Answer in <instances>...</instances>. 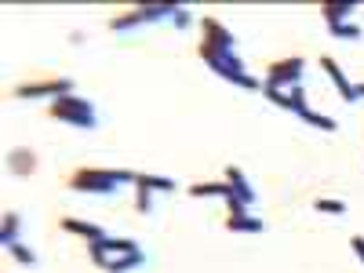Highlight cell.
Here are the masks:
<instances>
[{"mask_svg":"<svg viewBox=\"0 0 364 273\" xmlns=\"http://www.w3.org/2000/svg\"><path fill=\"white\" fill-rule=\"evenodd\" d=\"M299 117L306 120V124L321 128V132H336V128H339V124H336V120H331V117H324V113H314L310 106H306V109H299Z\"/></svg>","mask_w":364,"mask_h":273,"instance_id":"obj_17","label":"cell"},{"mask_svg":"<svg viewBox=\"0 0 364 273\" xmlns=\"http://www.w3.org/2000/svg\"><path fill=\"white\" fill-rule=\"evenodd\" d=\"M331 29V37H339V41H357L360 37V29L353 22H343V26H328Z\"/></svg>","mask_w":364,"mask_h":273,"instance_id":"obj_22","label":"cell"},{"mask_svg":"<svg viewBox=\"0 0 364 273\" xmlns=\"http://www.w3.org/2000/svg\"><path fill=\"white\" fill-rule=\"evenodd\" d=\"M48 117H51V120H63V124L87 128V132L99 124L95 106H91L87 99H80V95H63V99H55V102L48 106Z\"/></svg>","mask_w":364,"mask_h":273,"instance_id":"obj_2","label":"cell"},{"mask_svg":"<svg viewBox=\"0 0 364 273\" xmlns=\"http://www.w3.org/2000/svg\"><path fill=\"white\" fill-rule=\"evenodd\" d=\"M8 168L18 171V175H33L37 168V157H33V149H11V157H8Z\"/></svg>","mask_w":364,"mask_h":273,"instance_id":"obj_13","label":"cell"},{"mask_svg":"<svg viewBox=\"0 0 364 273\" xmlns=\"http://www.w3.org/2000/svg\"><path fill=\"white\" fill-rule=\"evenodd\" d=\"M142 248L139 252H132V255H117V259H109V266H106V273H128V269H135V266H142Z\"/></svg>","mask_w":364,"mask_h":273,"instance_id":"obj_16","label":"cell"},{"mask_svg":"<svg viewBox=\"0 0 364 273\" xmlns=\"http://www.w3.org/2000/svg\"><path fill=\"white\" fill-rule=\"evenodd\" d=\"M302 73H306V58H281V63H269L266 73V87H277V91H291L302 84Z\"/></svg>","mask_w":364,"mask_h":273,"instance_id":"obj_4","label":"cell"},{"mask_svg":"<svg viewBox=\"0 0 364 273\" xmlns=\"http://www.w3.org/2000/svg\"><path fill=\"white\" fill-rule=\"evenodd\" d=\"M262 95L273 102V106H281V109H291V99H288V91H277V87H262ZM295 113V109H291Z\"/></svg>","mask_w":364,"mask_h":273,"instance_id":"obj_21","label":"cell"},{"mask_svg":"<svg viewBox=\"0 0 364 273\" xmlns=\"http://www.w3.org/2000/svg\"><path fill=\"white\" fill-rule=\"evenodd\" d=\"M200 29H204V37H200V44H211V48H226V51H237V41H233V33L219 22V18H200Z\"/></svg>","mask_w":364,"mask_h":273,"instance_id":"obj_6","label":"cell"},{"mask_svg":"<svg viewBox=\"0 0 364 273\" xmlns=\"http://www.w3.org/2000/svg\"><path fill=\"white\" fill-rule=\"evenodd\" d=\"M353 8H357V4H350V0H328V4L321 8V15H324L328 26H343L346 15H353Z\"/></svg>","mask_w":364,"mask_h":273,"instance_id":"obj_11","label":"cell"},{"mask_svg":"<svg viewBox=\"0 0 364 273\" xmlns=\"http://www.w3.org/2000/svg\"><path fill=\"white\" fill-rule=\"evenodd\" d=\"M321 66H324V73H328L331 80H336V87L343 91V99H346V102H357V84H350V80H346V73L339 70V63H336V58H331V55H324V58H321Z\"/></svg>","mask_w":364,"mask_h":273,"instance_id":"obj_7","label":"cell"},{"mask_svg":"<svg viewBox=\"0 0 364 273\" xmlns=\"http://www.w3.org/2000/svg\"><path fill=\"white\" fill-rule=\"evenodd\" d=\"M18 226H22V219L15 215V211H8V215H4V237H0V240H4V248L18 240Z\"/></svg>","mask_w":364,"mask_h":273,"instance_id":"obj_19","label":"cell"},{"mask_svg":"<svg viewBox=\"0 0 364 273\" xmlns=\"http://www.w3.org/2000/svg\"><path fill=\"white\" fill-rule=\"evenodd\" d=\"M8 255H11L15 262H22V266H37V252H33V248H26L22 240H15V245H8Z\"/></svg>","mask_w":364,"mask_h":273,"instance_id":"obj_18","label":"cell"},{"mask_svg":"<svg viewBox=\"0 0 364 273\" xmlns=\"http://www.w3.org/2000/svg\"><path fill=\"white\" fill-rule=\"evenodd\" d=\"M120 182H135V171H120V168H77L66 186L73 193H99V197H109L117 193Z\"/></svg>","mask_w":364,"mask_h":273,"instance_id":"obj_1","label":"cell"},{"mask_svg":"<svg viewBox=\"0 0 364 273\" xmlns=\"http://www.w3.org/2000/svg\"><path fill=\"white\" fill-rule=\"evenodd\" d=\"M288 99H291V109H295V113H299V109H306V87H302V84L291 87V91H288Z\"/></svg>","mask_w":364,"mask_h":273,"instance_id":"obj_24","label":"cell"},{"mask_svg":"<svg viewBox=\"0 0 364 273\" xmlns=\"http://www.w3.org/2000/svg\"><path fill=\"white\" fill-rule=\"evenodd\" d=\"M102 255H109V259H117V255H132V252H139V245L132 237H102V240H91Z\"/></svg>","mask_w":364,"mask_h":273,"instance_id":"obj_9","label":"cell"},{"mask_svg":"<svg viewBox=\"0 0 364 273\" xmlns=\"http://www.w3.org/2000/svg\"><path fill=\"white\" fill-rule=\"evenodd\" d=\"M175 11H178V4H142V8H132V11H124V15H117L113 22H109V29H132V26H142V22H157V18H175Z\"/></svg>","mask_w":364,"mask_h":273,"instance_id":"obj_5","label":"cell"},{"mask_svg":"<svg viewBox=\"0 0 364 273\" xmlns=\"http://www.w3.org/2000/svg\"><path fill=\"white\" fill-rule=\"evenodd\" d=\"M171 22H175V26H178V29H186V26H190V11H186V8H178V11H175V18H171Z\"/></svg>","mask_w":364,"mask_h":273,"instance_id":"obj_25","label":"cell"},{"mask_svg":"<svg viewBox=\"0 0 364 273\" xmlns=\"http://www.w3.org/2000/svg\"><path fill=\"white\" fill-rule=\"evenodd\" d=\"M226 182H230V190H233V197H240V200H245L248 208L255 204V190H252V182H248V175L240 171L237 164H230V168H226Z\"/></svg>","mask_w":364,"mask_h":273,"instance_id":"obj_8","label":"cell"},{"mask_svg":"<svg viewBox=\"0 0 364 273\" xmlns=\"http://www.w3.org/2000/svg\"><path fill=\"white\" fill-rule=\"evenodd\" d=\"M63 230H66V233L84 237L87 245H91V240H102V237H106V230H102V226H95V223H84V219H63Z\"/></svg>","mask_w":364,"mask_h":273,"instance_id":"obj_10","label":"cell"},{"mask_svg":"<svg viewBox=\"0 0 364 273\" xmlns=\"http://www.w3.org/2000/svg\"><path fill=\"white\" fill-rule=\"evenodd\" d=\"M350 245H353V252H357V259L364 262V237H353V240H350Z\"/></svg>","mask_w":364,"mask_h":273,"instance_id":"obj_26","label":"cell"},{"mask_svg":"<svg viewBox=\"0 0 364 273\" xmlns=\"http://www.w3.org/2000/svg\"><path fill=\"white\" fill-rule=\"evenodd\" d=\"M226 230H237V233H262L266 226H262V219H255V215H230V219H226Z\"/></svg>","mask_w":364,"mask_h":273,"instance_id":"obj_15","label":"cell"},{"mask_svg":"<svg viewBox=\"0 0 364 273\" xmlns=\"http://www.w3.org/2000/svg\"><path fill=\"white\" fill-rule=\"evenodd\" d=\"M190 197H233V190H230L226 178H219V182H193Z\"/></svg>","mask_w":364,"mask_h":273,"instance_id":"obj_12","label":"cell"},{"mask_svg":"<svg viewBox=\"0 0 364 273\" xmlns=\"http://www.w3.org/2000/svg\"><path fill=\"white\" fill-rule=\"evenodd\" d=\"M317 211H324V215H346V200H331V197H321L314 200Z\"/></svg>","mask_w":364,"mask_h":273,"instance_id":"obj_20","label":"cell"},{"mask_svg":"<svg viewBox=\"0 0 364 273\" xmlns=\"http://www.w3.org/2000/svg\"><path fill=\"white\" fill-rule=\"evenodd\" d=\"M139 190V197H135V208L142 211V215H149L154 211V204H149V197H154V190H146V186H135Z\"/></svg>","mask_w":364,"mask_h":273,"instance_id":"obj_23","label":"cell"},{"mask_svg":"<svg viewBox=\"0 0 364 273\" xmlns=\"http://www.w3.org/2000/svg\"><path fill=\"white\" fill-rule=\"evenodd\" d=\"M357 99H364V84H357Z\"/></svg>","mask_w":364,"mask_h":273,"instance_id":"obj_27","label":"cell"},{"mask_svg":"<svg viewBox=\"0 0 364 273\" xmlns=\"http://www.w3.org/2000/svg\"><path fill=\"white\" fill-rule=\"evenodd\" d=\"M73 80L70 77H48V80H33V84H18L11 95L15 99H63V95H73Z\"/></svg>","mask_w":364,"mask_h":273,"instance_id":"obj_3","label":"cell"},{"mask_svg":"<svg viewBox=\"0 0 364 273\" xmlns=\"http://www.w3.org/2000/svg\"><path fill=\"white\" fill-rule=\"evenodd\" d=\"M135 186H146V190H164V193H171L175 190V178H164V175H142V171H135Z\"/></svg>","mask_w":364,"mask_h":273,"instance_id":"obj_14","label":"cell"}]
</instances>
